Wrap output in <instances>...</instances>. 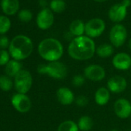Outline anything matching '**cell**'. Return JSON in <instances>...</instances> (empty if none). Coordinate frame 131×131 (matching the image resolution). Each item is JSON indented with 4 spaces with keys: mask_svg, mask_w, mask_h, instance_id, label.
<instances>
[{
    "mask_svg": "<svg viewBox=\"0 0 131 131\" xmlns=\"http://www.w3.org/2000/svg\"><path fill=\"white\" fill-rule=\"evenodd\" d=\"M75 101H76L77 105L78 106H81V107L86 106L89 103L88 98L85 96H79L78 97L76 98Z\"/></svg>",
    "mask_w": 131,
    "mask_h": 131,
    "instance_id": "obj_29",
    "label": "cell"
},
{
    "mask_svg": "<svg viewBox=\"0 0 131 131\" xmlns=\"http://www.w3.org/2000/svg\"><path fill=\"white\" fill-rule=\"evenodd\" d=\"M77 125L79 129L82 131H90L93 126V121L91 117L88 116H83L80 118Z\"/></svg>",
    "mask_w": 131,
    "mask_h": 131,
    "instance_id": "obj_21",
    "label": "cell"
},
{
    "mask_svg": "<svg viewBox=\"0 0 131 131\" xmlns=\"http://www.w3.org/2000/svg\"><path fill=\"white\" fill-rule=\"evenodd\" d=\"M57 131H79V127L73 120H66L59 124Z\"/></svg>",
    "mask_w": 131,
    "mask_h": 131,
    "instance_id": "obj_22",
    "label": "cell"
},
{
    "mask_svg": "<svg viewBox=\"0 0 131 131\" xmlns=\"http://www.w3.org/2000/svg\"><path fill=\"white\" fill-rule=\"evenodd\" d=\"M39 3H40L41 6L46 7V5H47V1H46V0H39Z\"/></svg>",
    "mask_w": 131,
    "mask_h": 131,
    "instance_id": "obj_31",
    "label": "cell"
},
{
    "mask_svg": "<svg viewBox=\"0 0 131 131\" xmlns=\"http://www.w3.org/2000/svg\"><path fill=\"white\" fill-rule=\"evenodd\" d=\"M126 86L127 83L126 79L120 76L112 77L107 82L108 90L113 93H119L124 91Z\"/></svg>",
    "mask_w": 131,
    "mask_h": 131,
    "instance_id": "obj_13",
    "label": "cell"
},
{
    "mask_svg": "<svg viewBox=\"0 0 131 131\" xmlns=\"http://www.w3.org/2000/svg\"><path fill=\"white\" fill-rule=\"evenodd\" d=\"M70 32L77 37L82 36L85 32V24L80 19L73 21L70 25Z\"/></svg>",
    "mask_w": 131,
    "mask_h": 131,
    "instance_id": "obj_18",
    "label": "cell"
},
{
    "mask_svg": "<svg viewBox=\"0 0 131 131\" xmlns=\"http://www.w3.org/2000/svg\"><path fill=\"white\" fill-rule=\"evenodd\" d=\"M96 45L88 36H78L73 39L68 47L70 56L77 60H87L91 59L96 52Z\"/></svg>",
    "mask_w": 131,
    "mask_h": 131,
    "instance_id": "obj_1",
    "label": "cell"
},
{
    "mask_svg": "<svg viewBox=\"0 0 131 131\" xmlns=\"http://www.w3.org/2000/svg\"><path fill=\"white\" fill-rule=\"evenodd\" d=\"M56 97L58 101L62 105H70L74 101L73 93L67 87H60L56 91Z\"/></svg>",
    "mask_w": 131,
    "mask_h": 131,
    "instance_id": "obj_15",
    "label": "cell"
},
{
    "mask_svg": "<svg viewBox=\"0 0 131 131\" xmlns=\"http://www.w3.org/2000/svg\"><path fill=\"white\" fill-rule=\"evenodd\" d=\"M110 90L106 87H100L99 88L96 93H95V100L96 103L100 106L106 105L110 98Z\"/></svg>",
    "mask_w": 131,
    "mask_h": 131,
    "instance_id": "obj_17",
    "label": "cell"
},
{
    "mask_svg": "<svg viewBox=\"0 0 131 131\" xmlns=\"http://www.w3.org/2000/svg\"><path fill=\"white\" fill-rule=\"evenodd\" d=\"M50 8L53 12L61 13L65 11L67 8V4L63 0H52L50 3Z\"/></svg>",
    "mask_w": 131,
    "mask_h": 131,
    "instance_id": "obj_23",
    "label": "cell"
},
{
    "mask_svg": "<svg viewBox=\"0 0 131 131\" xmlns=\"http://www.w3.org/2000/svg\"><path fill=\"white\" fill-rule=\"evenodd\" d=\"M1 8L3 12L6 15H14L19 8V0H2Z\"/></svg>",
    "mask_w": 131,
    "mask_h": 131,
    "instance_id": "obj_16",
    "label": "cell"
},
{
    "mask_svg": "<svg viewBox=\"0 0 131 131\" xmlns=\"http://www.w3.org/2000/svg\"><path fill=\"white\" fill-rule=\"evenodd\" d=\"M106 28V24L100 19H92L85 25V32L90 38H96L102 35Z\"/></svg>",
    "mask_w": 131,
    "mask_h": 131,
    "instance_id": "obj_8",
    "label": "cell"
},
{
    "mask_svg": "<svg viewBox=\"0 0 131 131\" xmlns=\"http://www.w3.org/2000/svg\"><path fill=\"white\" fill-rule=\"evenodd\" d=\"M54 23V16L52 12L47 8L41 10L36 17V23L39 29L46 30L49 29Z\"/></svg>",
    "mask_w": 131,
    "mask_h": 131,
    "instance_id": "obj_9",
    "label": "cell"
},
{
    "mask_svg": "<svg viewBox=\"0 0 131 131\" xmlns=\"http://www.w3.org/2000/svg\"><path fill=\"white\" fill-rule=\"evenodd\" d=\"M11 28L10 19L4 16H0V34L6 33Z\"/></svg>",
    "mask_w": 131,
    "mask_h": 131,
    "instance_id": "obj_24",
    "label": "cell"
},
{
    "mask_svg": "<svg viewBox=\"0 0 131 131\" xmlns=\"http://www.w3.org/2000/svg\"><path fill=\"white\" fill-rule=\"evenodd\" d=\"M131 5V0H123L120 3L113 5L109 10V18L113 23L122 22L126 16L127 8Z\"/></svg>",
    "mask_w": 131,
    "mask_h": 131,
    "instance_id": "obj_5",
    "label": "cell"
},
{
    "mask_svg": "<svg viewBox=\"0 0 131 131\" xmlns=\"http://www.w3.org/2000/svg\"><path fill=\"white\" fill-rule=\"evenodd\" d=\"M12 80L6 76H0V89L3 91H9L12 89Z\"/></svg>",
    "mask_w": 131,
    "mask_h": 131,
    "instance_id": "obj_25",
    "label": "cell"
},
{
    "mask_svg": "<svg viewBox=\"0 0 131 131\" xmlns=\"http://www.w3.org/2000/svg\"><path fill=\"white\" fill-rule=\"evenodd\" d=\"M95 2H97V3H103V2H106L107 0H94Z\"/></svg>",
    "mask_w": 131,
    "mask_h": 131,
    "instance_id": "obj_32",
    "label": "cell"
},
{
    "mask_svg": "<svg viewBox=\"0 0 131 131\" xmlns=\"http://www.w3.org/2000/svg\"><path fill=\"white\" fill-rule=\"evenodd\" d=\"M19 19L23 23H29L32 19V13L29 9H23L19 13Z\"/></svg>",
    "mask_w": 131,
    "mask_h": 131,
    "instance_id": "obj_26",
    "label": "cell"
},
{
    "mask_svg": "<svg viewBox=\"0 0 131 131\" xmlns=\"http://www.w3.org/2000/svg\"><path fill=\"white\" fill-rule=\"evenodd\" d=\"M33 49L32 40L23 35L14 37L9 45V52L11 56L16 60H23L29 57Z\"/></svg>",
    "mask_w": 131,
    "mask_h": 131,
    "instance_id": "obj_2",
    "label": "cell"
},
{
    "mask_svg": "<svg viewBox=\"0 0 131 131\" xmlns=\"http://www.w3.org/2000/svg\"><path fill=\"white\" fill-rule=\"evenodd\" d=\"M12 104L14 108L20 113L28 112L32 106L30 99L25 94L16 93L12 97Z\"/></svg>",
    "mask_w": 131,
    "mask_h": 131,
    "instance_id": "obj_10",
    "label": "cell"
},
{
    "mask_svg": "<svg viewBox=\"0 0 131 131\" xmlns=\"http://www.w3.org/2000/svg\"><path fill=\"white\" fill-rule=\"evenodd\" d=\"M114 112L121 119H126L131 115V103L124 98L117 100L114 103Z\"/></svg>",
    "mask_w": 131,
    "mask_h": 131,
    "instance_id": "obj_11",
    "label": "cell"
},
{
    "mask_svg": "<svg viewBox=\"0 0 131 131\" xmlns=\"http://www.w3.org/2000/svg\"><path fill=\"white\" fill-rule=\"evenodd\" d=\"M112 131H118V130H116V129H113V130H112Z\"/></svg>",
    "mask_w": 131,
    "mask_h": 131,
    "instance_id": "obj_34",
    "label": "cell"
},
{
    "mask_svg": "<svg viewBox=\"0 0 131 131\" xmlns=\"http://www.w3.org/2000/svg\"><path fill=\"white\" fill-rule=\"evenodd\" d=\"M9 39L5 36H3L0 37V48L2 49H5L6 48H7L9 46Z\"/></svg>",
    "mask_w": 131,
    "mask_h": 131,
    "instance_id": "obj_30",
    "label": "cell"
},
{
    "mask_svg": "<svg viewBox=\"0 0 131 131\" xmlns=\"http://www.w3.org/2000/svg\"><path fill=\"white\" fill-rule=\"evenodd\" d=\"M85 83V78L81 76V75H77L75 77H73V80H72V84L73 86H76V87H80L82 86Z\"/></svg>",
    "mask_w": 131,
    "mask_h": 131,
    "instance_id": "obj_28",
    "label": "cell"
},
{
    "mask_svg": "<svg viewBox=\"0 0 131 131\" xmlns=\"http://www.w3.org/2000/svg\"><path fill=\"white\" fill-rule=\"evenodd\" d=\"M85 77L92 81H100L106 76L105 70L99 65H90L84 70Z\"/></svg>",
    "mask_w": 131,
    "mask_h": 131,
    "instance_id": "obj_12",
    "label": "cell"
},
{
    "mask_svg": "<svg viewBox=\"0 0 131 131\" xmlns=\"http://www.w3.org/2000/svg\"><path fill=\"white\" fill-rule=\"evenodd\" d=\"M113 67L119 70H127L131 67V57L125 52H119L113 58Z\"/></svg>",
    "mask_w": 131,
    "mask_h": 131,
    "instance_id": "obj_14",
    "label": "cell"
},
{
    "mask_svg": "<svg viewBox=\"0 0 131 131\" xmlns=\"http://www.w3.org/2000/svg\"><path fill=\"white\" fill-rule=\"evenodd\" d=\"M9 61V53L5 49H0V66L6 65Z\"/></svg>",
    "mask_w": 131,
    "mask_h": 131,
    "instance_id": "obj_27",
    "label": "cell"
},
{
    "mask_svg": "<svg viewBox=\"0 0 131 131\" xmlns=\"http://www.w3.org/2000/svg\"><path fill=\"white\" fill-rule=\"evenodd\" d=\"M40 56L46 61H58L63 55V46L61 42L53 38L43 39L38 46Z\"/></svg>",
    "mask_w": 131,
    "mask_h": 131,
    "instance_id": "obj_3",
    "label": "cell"
},
{
    "mask_svg": "<svg viewBox=\"0 0 131 131\" xmlns=\"http://www.w3.org/2000/svg\"><path fill=\"white\" fill-rule=\"evenodd\" d=\"M32 85V77L27 70H21L15 77V88L19 93H26Z\"/></svg>",
    "mask_w": 131,
    "mask_h": 131,
    "instance_id": "obj_6",
    "label": "cell"
},
{
    "mask_svg": "<svg viewBox=\"0 0 131 131\" xmlns=\"http://www.w3.org/2000/svg\"><path fill=\"white\" fill-rule=\"evenodd\" d=\"M37 71L40 74H46L54 79H63L67 75V68L61 62H50L47 65H39Z\"/></svg>",
    "mask_w": 131,
    "mask_h": 131,
    "instance_id": "obj_4",
    "label": "cell"
},
{
    "mask_svg": "<svg viewBox=\"0 0 131 131\" xmlns=\"http://www.w3.org/2000/svg\"><path fill=\"white\" fill-rule=\"evenodd\" d=\"M129 49H130V50H131V39H130L129 41Z\"/></svg>",
    "mask_w": 131,
    "mask_h": 131,
    "instance_id": "obj_33",
    "label": "cell"
},
{
    "mask_svg": "<svg viewBox=\"0 0 131 131\" xmlns=\"http://www.w3.org/2000/svg\"><path fill=\"white\" fill-rule=\"evenodd\" d=\"M22 65L18 60H10L6 65V73L9 77H16L22 70Z\"/></svg>",
    "mask_w": 131,
    "mask_h": 131,
    "instance_id": "obj_19",
    "label": "cell"
},
{
    "mask_svg": "<svg viewBox=\"0 0 131 131\" xmlns=\"http://www.w3.org/2000/svg\"><path fill=\"white\" fill-rule=\"evenodd\" d=\"M113 52H114V49H113V46L108 43H103L100 45L96 49V52L97 56H100V58L110 57L113 53Z\"/></svg>",
    "mask_w": 131,
    "mask_h": 131,
    "instance_id": "obj_20",
    "label": "cell"
},
{
    "mask_svg": "<svg viewBox=\"0 0 131 131\" xmlns=\"http://www.w3.org/2000/svg\"><path fill=\"white\" fill-rule=\"evenodd\" d=\"M111 44L115 47L122 46L127 38V32L126 28L120 24H116L112 27L109 35Z\"/></svg>",
    "mask_w": 131,
    "mask_h": 131,
    "instance_id": "obj_7",
    "label": "cell"
}]
</instances>
